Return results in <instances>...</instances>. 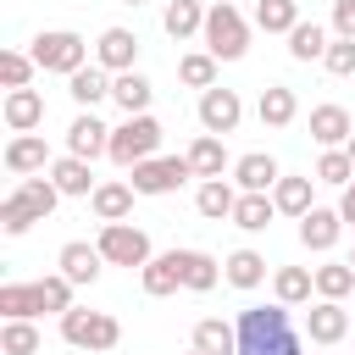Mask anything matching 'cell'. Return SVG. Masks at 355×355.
<instances>
[{"instance_id": "cell-30", "label": "cell", "mask_w": 355, "mask_h": 355, "mask_svg": "<svg viewBox=\"0 0 355 355\" xmlns=\"http://www.w3.org/2000/svg\"><path fill=\"white\" fill-rule=\"evenodd\" d=\"M205 11H211V6H200V0H166L161 28H166L172 39H194V33H205Z\"/></svg>"}, {"instance_id": "cell-19", "label": "cell", "mask_w": 355, "mask_h": 355, "mask_svg": "<svg viewBox=\"0 0 355 355\" xmlns=\"http://www.w3.org/2000/svg\"><path fill=\"white\" fill-rule=\"evenodd\" d=\"M349 133H355V122H349V111L344 105H311V139L322 144V150H344L349 144Z\"/></svg>"}, {"instance_id": "cell-7", "label": "cell", "mask_w": 355, "mask_h": 355, "mask_svg": "<svg viewBox=\"0 0 355 355\" xmlns=\"http://www.w3.org/2000/svg\"><path fill=\"white\" fill-rule=\"evenodd\" d=\"M194 178V166H189V155H155V161H139L133 172H128V183H133V194H178L183 183Z\"/></svg>"}, {"instance_id": "cell-16", "label": "cell", "mask_w": 355, "mask_h": 355, "mask_svg": "<svg viewBox=\"0 0 355 355\" xmlns=\"http://www.w3.org/2000/svg\"><path fill=\"white\" fill-rule=\"evenodd\" d=\"M338 233H344L338 205H311V211L300 216V244H305V250H316V255H327V250L338 244Z\"/></svg>"}, {"instance_id": "cell-45", "label": "cell", "mask_w": 355, "mask_h": 355, "mask_svg": "<svg viewBox=\"0 0 355 355\" xmlns=\"http://www.w3.org/2000/svg\"><path fill=\"white\" fill-rule=\"evenodd\" d=\"M0 227H6V239H22V233H28L33 222H28V216H22V211H17L11 200H0Z\"/></svg>"}, {"instance_id": "cell-29", "label": "cell", "mask_w": 355, "mask_h": 355, "mask_svg": "<svg viewBox=\"0 0 355 355\" xmlns=\"http://www.w3.org/2000/svg\"><path fill=\"white\" fill-rule=\"evenodd\" d=\"M222 283V261L211 250H183V288L189 294H211Z\"/></svg>"}, {"instance_id": "cell-28", "label": "cell", "mask_w": 355, "mask_h": 355, "mask_svg": "<svg viewBox=\"0 0 355 355\" xmlns=\"http://www.w3.org/2000/svg\"><path fill=\"white\" fill-rule=\"evenodd\" d=\"M89 205H94V216L100 222H128L133 216V183H100L94 194H89Z\"/></svg>"}, {"instance_id": "cell-32", "label": "cell", "mask_w": 355, "mask_h": 355, "mask_svg": "<svg viewBox=\"0 0 355 355\" xmlns=\"http://www.w3.org/2000/svg\"><path fill=\"white\" fill-rule=\"evenodd\" d=\"M194 349H205V355H239V327L222 322V316H205V322H194Z\"/></svg>"}, {"instance_id": "cell-13", "label": "cell", "mask_w": 355, "mask_h": 355, "mask_svg": "<svg viewBox=\"0 0 355 355\" xmlns=\"http://www.w3.org/2000/svg\"><path fill=\"white\" fill-rule=\"evenodd\" d=\"M305 333H311V344H344V333H349V311H344V300H311V311H305Z\"/></svg>"}, {"instance_id": "cell-33", "label": "cell", "mask_w": 355, "mask_h": 355, "mask_svg": "<svg viewBox=\"0 0 355 355\" xmlns=\"http://www.w3.org/2000/svg\"><path fill=\"white\" fill-rule=\"evenodd\" d=\"M305 17H300V0H255V28L261 33H294Z\"/></svg>"}, {"instance_id": "cell-41", "label": "cell", "mask_w": 355, "mask_h": 355, "mask_svg": "<svg viewBox=\"0 0 355 355\" xmlns=\"http://www.w3.org/2000/svg\"><path fill=\"white\" fill-rule=\"evenodd\" d=\"M33 72H39V61L28 50H0V83L6 89H33Z\"/></svg>"}, {"instance_id": "cell-8", "label": "cell", "mask_w": 355, "mask_h": 355, "mask_svg": "<svg viewBox=\"0 0 355 355\" xmlns=\"http://www.w3.org/2000/svg\"><path fill=\"white\" fill-rule=\"evenodd\" d=\"M239 122H244V100H239V89H205L200 94V128L205 133H216V139H227V133H239Z\"/></svg>"}, {"instance_id": "cell-39", "label": "cell", "mask_w": 355, "mask_h": 355, "mask_svg": "<svg viewBox=\"0 0 355 355\" xmlns=\"http://www.w3.org/2000/svg\"><path fill=\"white\" fill-rule=\"evenodd\" d=\"M216 67H222V61H216L211 50H189V55L178 61V78H183L189 89H200V94H205V89H216Z\"/></svg>"}, {"instance_id": "cell-2", "label": "cell", "mask_w": 355, "mask_h": 355, "mask_svg": "<svg viewBox=\"0 0 355 355\" xmlns=\"http://www.w3.org/2000/svg\"><path fill=\"white\" fill-rule=\"evenodd\" d=\"M61 338H67L72 349H83V355H105V349L122 344V322H116L111 311H83V305H72V311L61 316Z\"/></svg>"}, {"instance_id": "cell-15", "label": "cell", "mask_w": 355, "mask_h": 355, "mask_svg": "<svg viewBox=\"0 0 355 355\" xmlns=\"http://www.w3.org/2000/svg\"><path fill=\"white\" fill-rule=\"evenodd\" d=\"M6 200H11V205H17L22 216H28V222H44V216H50V211L61 205V189H55V183H50L44 172H39V178H22V183H17V189H11Z\"/></svg>"}, {"instance_id": "cell-43", "label": "cell", "mask_w": 355, "mask_h": 355, "mask_svg": "<svg viewBox=\"0 0 355 355\" xmlns=\"http://www.w3.org/2000/svg\"><path fill=\"white\" fill-rule=\"evenodd\" d=\"M322 67H327L333 78H355V39H333L327 55H322Z\"/></svg>"}, {"instance_id": "cell-27", "label": "cell", "mask_w": 355, "mask_h": 355, "mask_svg": "<svg viewBox=\"0 0 355 355\" xmlns=\"http://www.w3.org/2000/svg\"><path fill=\"white\" fill-rule=\"evenodd\" d=\"M272 294H277V305H305L316 294V266H277Z\"/></svg>"}, {"instance_id": "cell-38", "label": "cell", "mask_w": 355, "mask_h": 355, "mask_svg": "<svg viewBox=\"0 0 355 355\" xmlns=\"http://www.w3.org/2000/svg\"><path fill=\"white\" fill-rule=\"evenodd\" d=\"M0 316H6V322H33V316H39L33 283H0Z\"/></svg>"}, {"instance_id": "cell-12", "label": "cell", "mask_w": 355, "mask_h": 355, "mask_svg": "<svg viewBox=\"0 0 355 355\" xmlns=\"http://www.w3.org/2000/svg\"><path fill=\"white\" fill-rule=\"evenodd\" d=\"M44 178L61 189V200H89V194L100 189V178H94V161H78V155H55Z\"/></svg>"}, {"instance_id": "cell-9", "label": "cell", "mask_w": 355, "mask_h": 355, "mask_svg": "<svg viewBox=\"0 0 355 355\" xmlns=\"http://www.w3.org/2000/svg\"><path fill=\"white\" fill-rule=\"evenodd\" d=\"M94 67H105L111 78L139 72V33H133V28H105V33L94 39Z\"/></svg>"}, {"instance_id": "cell-3", "label": "cell", "mask_w": 355, "mask_h": 355, "mask_svg": "<svg viewBox=\"0 0 355 355\" xmlns=\"http://www.w3.org/2000/svg\"><path fill=\"white\" fill-rule=\"evenodd\" d=\"M205 50L216 55V61H244V50H250V22H244V11L233 6V0H216L211 11H205Z\"/></svg>"}, {"instance_id": "cell-5", "label": "cell", "mask_w": 355, "mask_h": 355, "mask_svg": "<svg viewBox=\"0 0 355 355\" xmlns=\"http://www.w3.org/2000/svg\"><path fill=\"white\" fill-rule=\"evenodd\" d=\"M28 55L39 61V72H61V78H72V72L89 67V39L72 33V28H44V33L33 39Z\"/></svg>"}, {"instance_id": "cell-6", "label": "cell", "mask_w": 355, "mask_h": 355, "mask_svg": "<svg viewBox=\"0 0 355 355\" xmlns=\"http://www.w3.org/2000/svg\"><path fill=\"white\" fill-rule=\"evenodd\" d=\"M100 255H105V266H150L155 261V250H150V233L144 227H133V222H100Z\"/></svg>"}, {"instance_id": "cell-37", "label": "cell", "mask_w": 355, "mask_h": 355, "mask_svg": "<svg viewBox=\"0 0 355 355\" xmlns=\"http://www.w3.org/2000/svg\"><path fill=\"white\" fill-rule=\"evenodd\" d=\"M33 294H39V316H67V311H72V283H67L61 272H44V277L33 283Z\"/></svg>"}, {"instance_id": "cell-23", "label": "cell", "mask_w": 355, "mask_h": 355, "mask_svg": "<svg viewBox=\"0 0 355 355\" xmlns=\"http://www.w3.org/2000/svg\"><path fill=\"white\" fill-rule=\"evenodd\" d=\"M233 205H239V183H227V178H211L194 189V211L205 222H233Z\"/></svg>"}, {"instance_id": "cell-42", "label": "cell", "mask_w": 355, "mask_h": 355, "mask_svg": "<svg viewBox=\"0 0 355 355\" xmlns=\"http://www.w3.org/2000/svg\"><path fill=\"white\" fill-rule=\"evenodd\" d=\"M316 183L349 189V183H355V161H349V150H322V161H316Z\"/></svg>"}, {"instance_id": "cell-49", "label": "cell", "mask_w": 355, "mask_h": 355, "mask_svg": "<svg viewBox=\"0 0 355 355\" xmlns=\"http://www.w3.org/2000/svg\"><path fill=\"white\" fill-rule=\"evenodd\" d=\"M349 266H355V250H349Z\"/></svg>"}, {"instance_id": "cell-46", "label": "cell", "mask_w": 355, "mask_h": 355, "mask_svg": "<svg viewBox=\"0 0 355 355\" xmlns=\"http://www.w3.org/2000/svg\"><path fill=\"white\" fill-rule=\"evenodd\" d=\"M338 216H344V227H355V183L338 194Z\"/></svg>"}, {"instance_id": "cell-21", "label": "cell", "mask_w": 355, "mask_h": 355, "mask_svg": "<svg viewBox=\"0 0 355 355\" xmlns=\"http://www.w3.org/2000/svg\"><path fill=\"white\" fill-rule=\"evenodd\" d=\"M255 116H261V128H288L300 116V94L288 83H266L261 100H255Z\"/></svg>"}, {"instance_id": "cell-40", "label": "cell", "mask_w": 355, "mask_h": 355, "mask_svg": "<svg viewBox=\"0 0 355 355\" xmlns=\"http://www.w3.org/2000/svg\"><path fill=\"white\" fill-rule=\"evenodd\" d=\"M44 338L33 322H0V355H39Z\"/></svg>"}, {"instance_id": "cell-4", "label": "cell", "mask_w": 355, "mask_h": 355, "mask_svg": "<svg viewBox=\"0 0 355 355\" xmlns=\"http://www.w3.org/2000/svg\"><path fill=\"white\" fill-rule=\"evenodd\" d=\"M155 150H161V122L144 111V116H122L111 128V155L105 161H116L122 172H133L139 161H155Z\"/></svg>"}, {"instance_id": "cell-24", "label": "cell", "mask_w": 355, "mask_h": 355, "mask_svg": "<svg viewBox=\"0 0 355 355\" xmlns=\"http://www.w3.org/2000/svg\"><path fill=\"white\" fill-rule=\"evenodd\" d=\"M222 283H233L239 294L261 288V283H266V255H261V250H250V244H244V250H233V255L222 261Z\"/></svg>"}, {"instance_id": "cell-26", "label": "cell", "mask_w": 355, "mask_h": 355, "mask_svg": "<svg viewBox=\"0 0 355 355\" xmlns=\"http://www.w3.org/2000/svg\"><path fill=\"white\" fill-rule=\"evenodd\" d=\"M311 183H316V178L283 172V178H277V189H272V205H277V216H294V222H300V216L316 205V200H311Z\"/></svg>"}, {"instance_id": "cell-17", "label": "cell", "mask_w": 355, "mask_h": 355, "mask_svg": "<svg viewBox=\"0 0 355 355\" xmlns=\"http://www.w3.org/2000/svg\"><path fill=\"white\" fill-rule=\"evenodd\" d=\"M55 266H61V277H67L72 288H89V283L100 277V266H105V255H100V244H83V239H72V244H61V255H55Z\"/></svg>"}, {"instance_id": "cell-25", "label": "cell", "mask_w": 355, "mask_h": 355, "mask_svg": "<svg viewBox=\"0 0 355 355\" xmlns=\"http://www.w3.org/2000/svg\"><path fill=\"white\" fill-rule=\"evenodd\" d=\"M111 83H116V78H111L105 67H83V72L67 78V94L78 100V111H94L100 100H111Z\"/></svg>"}, {"instance_id": "cell-34", "label": "cell", "mask_w": 355, "mask_h": 355, "mask_svg": "<svg viewBox=\"0 0 355 355\" xmlns=\"http://www.w3.org/2000/svg\"><path fill=\"white\" fill-rule=\"evenodd\" d=\"M272 216H277L272 194H239V205H233V227L239 233H266Z\"/></svg>"}, {"instance_id": "cell-22", "label": "cell", "mask_w": 355, "mask_h": 355, "mask_svg": "<svg viewBox=\"0 0 355 355\" xmlns=\"http://www.w3.org/2000/svg\"><path fill=\"white\" fill-rule=\"evenodd\" d=\"M183 155H189V166H194V178H200V183H211V178H222V172H233L227 144H222L216 133H200V139H194Z\"/></svg>"}, {"instance_id": "cell-1", "label": "cell", "mask_w": 355, "mask_h": 355, "mask_svg": "<svg viewBox=\"0 0 355 355\" xmlns=\"http://www.w3.org/2000/svg\"><path fill=\"white\" fill-rule=\"evenodd\" d=\"M239 355H305L294 322H288V305H250L239 311Z\"/></svg>"}, {"instance_id": "cell-14", "label": "cell", "mask_w": 355, "mask_h": 355, "mask_svg": "<svg viewBox=\"0 0 355 355\" xmlns=\"http://www.w3.org/2000/svg\"><path fill=\"white\" fill-rule=\"evenodd\" d=\"M277 178H283V166H277L266 150H250V155L233 161V183H239V194H272Z\"/></svg>"}, {"instance_id": "cell-50", "label": "cell", "mask_w": 355, "mask_h": 355, "mask_svg": "<svg viewBox=\"0 0 355 355\" xmlns=\"http://www.w3.org/2000/svg\"><path fill=\"white\" fill-rule=\"evenodd\" d=\"M189 355H205V349H189Z\"/></svg>"}, {"instance_id": "cell-48", "label": "cell", "mask_w": 355, "mask_h": 355, "mask_svg": "<svg viewBox=\"0 0 355 355\" xmlns=\"http://www.w3.org/2000/svg\"><path fill=\"white\" fill-rule=\"evenodd\" d=\"M122 6H144V0H122Z\"/></svg>"}, {"instance_id": "cell-35", "label": "cell", "mask_w": 355, "mask_h": 355, "mask_svg": "<svg viewBox=\"0 0 355 355\" xmlns=\"http://www.w3.org/2000/svg\"><path fill=\"white\" fill-rule=\"evenodd\" d=\"M355 294V266L349 261H322L316 266V300H349Z\"/></svg>"}, {"instance_id": "cell-20", "label": "cell", "mask_w": 355, "mask_h": 355, "mask_svg": "<svg viewBox=\"0 0 355 355\" xmlns=\"http://www.w3.org/2000/svg\"><path fill=\"white\" fill-rule=\"evenodd\" d=\"M0 116H6L11 133H33V128L44 122V94H39V89H6Z\"/></svg>"}, {"instance_id": "cell-18", "label": "cell", "mask_w": 355, "mask_h": 355, "mask_svg": "<svg viewBox=\"0 0 355 355\" xmlns=\"http://www.w3.org/2000/svg\"><path fill=\"white\" fill-rule=\"evenodd\" d=\"M139 288H144L150 300L178 294V288H183V250H161L150 266H139Z\"/></svg>"}, {"instance_id": "cell-47", "label": "cell", "mask_w": 355, "mask_h": 355, "mask_svg": "<svg viewBox=\"0 0 355 355\" xmlns=\"http://www.w3.org/2000/svg\"><path fill=\"white\" fill-rule=\"evenodd\" d=\"M344 150H349V161H355V133H349V144H344Z\"/></svg>"}, {"instance_id": "cell-31", "label": "cell", "mask_w": 355, "mask_h": 355, "mask_svg": "<svg viewBox=\"0 0 355 355\" xmlns=\"http://www.w3.org/2000/svg\"><path fill=\"white\" fill-rule=\"evenodd\" d=\"M111 100H116L128 116H144V111H150V100H155V83H150L144 72H122V78L111 83Z\"/></svg>"}, {"instance_id": "cell-11", "label": "cell", "mask_w": 355, "mask_h": 355, "mask_svg": "<svg viewBox=\"0 0 355 355\" xmlns=\"http://www.w3.org/2000/svg\"><path fill=\"white\" fill-rule=\"evenodd\" d=\"M0 161L11 178H33V172H50V144H44V133H11Z\"/></svg>"}, {"instance_id": "cell-10", "label": "cell", "mask_w": 355, "mask_h": 355, "mask_svg": "<svg viewBox=\"0 0 355 355\" xmlns=\"http://www.w3.org/2000/svg\"><path fill=\"white\" fill-rule=\"evenodd\" d=\"M67 155H78V161H100V155H111V128H105L94 111H78L72 128H67Z\"/></svg>"}, {"instance_id": "cell-36", "label": "cell", "mask_w": 355, "mask_h": 355, "mask_svg": "<svg viewBox=\"0 0 355 355\" xmlns=\"http://www.w3.org/2000/svg\"><path fill=\"white\" fill-rule=\"evenodd\" d=\"M327 44H333V33H327L322 22H300V28L288 33V55H294V61H322Z\"/></svg>"}, {"instance_id": "cell-44", "label": "cell", "mask_w": 355, "mask_h": 355, "mask_svg": "<svg viewBox=\"0 0 355 355\" xmlns=\"http://www.w3.org/2000/svg\"><path fill=\"white\" fill-rule=\"evenodd\" d=\"M333 39H355V0H333Z\"/></svg>"}]
</instances>
